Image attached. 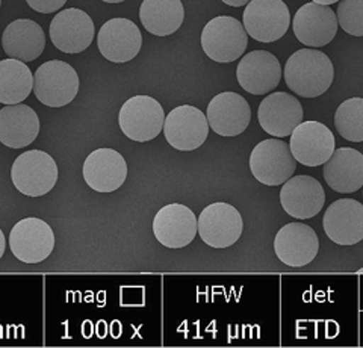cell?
<instances>
[{
	"label": "cell",
	"mask_w": 363,
	"mask_h": 348,
	"mask_svg": "<svg viewBox=\"0 0 363 348\" xmlns=\"http://www.w3.org/2000/svg\"><path fill=\"white\" fill-rule=\"evenodd\" d=\"M335 69L328 56L316 49H301L285 65V82L292 93L306 99L323 96L333 84Z\"/></svg>",
	"instance_id": "6da1fadb"
},
{
	"label": "cell",
	"mask_w": 363,
	"mask_h": 348,
	"mask_svg": "<svg viewBox=\"0 0 363 348\" xmlns=\"http://www.w3.org/2000/svg\"><path fill=\"white\" fill-rule=\"evenodd\" d=\"M248 46V33L240 20L220 16L208 21L201 32V47L215 62H233L240 60Z\"/></svg>",
	"instance_id": "7a4b0ae2"
},
{
	"label": "cell",
	"mask_w": 363,
	"mask_h": 348,
	"mask_svg": "<svg viewBox=\"0 0 363 348\" xmlns=\"http://www.w3.org/2000/svg\"><path fill=\"white\" fill-rule=\"evenodd\" d=\"M79 76L70 64L53 60L40 65L33 74V94L50 108L72 103L79 93Z\"/></svg>",
	"instance_id": "3957f363"
},
{
	"label": "cell",
	"mask_w": 363,
	"mask_h": 348,
	"mask_svg": "<svg viewBox=\"0 0 363 348\" xmlns=\"http://www.w3.org/2000/svg\"><path fill=\"white\" fill-rule=\"evenodd\" d=\"M11 179L21 194L41 197L50 193L58 182V165L45 152L29 150L14 161Z\"/></svg>",
	"instance_id": "277c9868"
},
{
	"label": "cell",
	"mask_w": 363,
	"mask_h": 348,
	"mask_svg": "<svg viewBox=\"0 0 363 348\" xmlns=\"http://www.w3.org/2000/svg\"><path fill=\"white\" fill-rule=\"evenodd\" d=\"M250 170L255 179L267 186L285 184L297 170L289 144L279 138L260 141L250 155Z\"/></svg>",
	"instance_id": "5b68a950"
},
{
	"label": "cell",
	"mask_w": 363,
	"mask_h": 348,
	"mask_svg": "<svg viewBox=\"0 0 363 348\" xmlns=\"http://www.w3.org/2000/svg\"><path fill=\"white\" fill-rule=\"evenodd\" d=\"M164 108L150 96L130 97L123 103L118 114L120 129L136 142L155 140L164 130Z\"/></svg>",
	"instance_id": "8992f818"
},
{
	"label": "cell",
	"mask_w": 363,
	"mask_h": 348,
	"mask_svg": "<svg viewBox=\"0 0 363 348\" xmlns=\"http://www.w3.org/2000/svg\"><path fill=\"white\" fill-rule=\"evenodd\" d=\"M242 21L253 40L274 43L288 32L291 14L283 0H252L244 9Z\"/></svg>",
	"instance_id": "52a82bcc"
},
{
	"label": "cell",
	"mask_w": 363,
	"mask_h": 348,
	"mask_svg": "<svg viewBox=\"0 0 363 348\" xmlns=\"http://www.w3.org/2000/svg\"><path fill=\"white\" fill-rule=\"evenodd\" d=\"M9 247L23 264H40L55 249V233L45 221L29 217L18 221L11 230Z\"/></svg>",
	"instance_id": "ba28073f"
},
{
	"label": "cell",
	"mask_w": 363,
	"mask_h": 348,
	"mask_svg": "<svg viewBox=\"0 0 363 348\" xmlns=\"http://www.w3.org/2000/svg\"><path fill=\"white\" fill-rule=\"evenodd\" d=\"M244 229L242 215L235 206L217 201L201 211L199 233L204 244L213 249H227L241 238Z\"/></svg>",
	"instance_id": "9c48e42d"
},
{
	"label": "cell",
	"mask_w": 363,
	"mask_h": 348,
	"mask_svg": "<svg viewBox=\"0 0 363 348\" xmlns=\"http://www.w3.org/2000/svg\"><path fill=\"white\" fill-rule=\"evenodd\" d=\"M164 135L168 144L176 150H196L208 140V117L196 106H177L165 117Z\"/></svg>",
	"instance_id": "30bf717a"
},
{
	"label": "cell",
	"mask_w": 363,
	"mask_h": 348,
	"mask_svg": "<svg viewBox=\"0 0 363 348\" xmlns=\"http://www.w3.org/2000/svg\"><path fill=\"white\" fill-rule=\"evenodd\" d=\"M291 152L304 167H320L332 158L335 135L320 121H301L291 133Z\"/></svg>",
	"instance_id": "8fae6325"
},
{
	"label": "cell",
	"mask_w": 363,
	"mask_h": 348,
	"mask_svg": "<svg viewBox=\"0 0 363 348\" xmlns=\"http://www.w3.org/2000/svg\"><path fill=\"white\" fill-rule=\"evenodd\" d=\"M50 40L53 46L68 55L86 50L94 40V23L82 9L68 8L50 21Z\"/></svg>",
	"instance_id": "7c38bea8"
},
{
	"label": "cell",
	"mask_w": 363,
	"mask_h": 348,
	"mask_svg": "<svg viewBox=\"0 0 363 348\" xmlns=\"http://www.w3.org/2000/svg\"><path fill=\"white\" fill-rule=\"evenodd\" d=\"M156 240L168 249H184L194 241L199 232V218L188 206L169 203L157 211L153 220Z\"/></svg>",
	"instance_id": "4fadbf2b"
},
{
	"label": "cell",
	"mask_w": 363,
	"mask_h": 348,
	"mask_svg": "<svg viewBox=\"0 0 363 348\" xmlns=\"http://www.w3.org/2000/svg\"><path fill=\"white\" fill-rule=\"evenodd\" d=\"M337 16L328 5L306 4L294 16L292 29L297 40L309 47H323L333 41L337 32Z\"/></svg>",
	"instance_id": "5bb4252c"
},
{
	"label": "cell",
	"mask_w": 363,
	"mask_h": 348,
	"mask_svg": "<svg viewBox=\"0 0 363 348\" xmlns=\"http://www.w3.org/2000/svg\"><path fill=\"white\" fill-rule=\"evenodd\" d=\"M97 46L108 61L116 64L129 62L141 50V30L129 18H111L99 30Z\"/></svg>",
	"instance_id": "9a60e30c"
},
{
	"label": "cell",
	"mask_w": 363,
	"mask_h": 348,
	"mask_svg": "<svg viewBox=\"0 0 363 348\" xmlns=\"http://www.w3.org/2000/svg\"><path fill=\"white\" fill-rule=\"evenodd\" d=\"M238 82L253 96L268 94L281 79V67L274 55L267 50H253L242 56L236 69Z\"/></svg>",
	"instance_id": "2e32d148"
},
{
	"label": "cell",
	"mask_w": 363,
	"mask_h": 348,
	"mask_svg": "<svg viewBox=\"0 0 363 348\" xmlns=\"http://www.w3.org/2000/svg\"><path fill=\"white\" fill-rule=\"evenodd\" d=\"M280 203L288 215L297 220H309L321 212L325 203V193L315 177L308 174L295 176L283 184Z\"/></svg>",
	"instance_id": "e0dca14e"
},
{
	"label": "cell",
	"mask_w": 363,
	"mask_h": 348,
	"mask_svg": "<svg viewBox=\"0 0 363 348\" xmlns=\"http://www.w3.org/2000/svg\"><path fill=\"white\" fill-rule=\"evenodd\" d=\"M303 117L304 111L298 99L283 91L267 96L257 109L260 128L276 138L289 137Z\"/></svg>",
	"instance_id": "ac0fdd59"
},
{
	"label": "cell",
	"mask_w": 363,
	"mask_h": 348,
	"mask_svg": "<svg viewBox=\"0 0 363 348\" xmlns=\"http://www.w3.org/2000/svg\"><path fill=\"white\" fill-rule=\"evenodd\" d=\"M274 250L283 264L300 268L315 259L320 250V240L316 232L308 224L295 221L277 232Z\"/></svg>",
	"instance_id": "d6986e66"
},
{
	"label": "cell",
	"mask_w": 363,
	"mask_h": 348,
	"mask_svg": "<svg viewBox=\"0 0 363 348\" xmlns=\"http://www.w3.org/2000/svg\"><path fill=\"white\" fill-rule=\"evenodd\" d=\"M209 128L221 137L241 135L252 121V109L247 100L233 91L215 96L208 106Z\"/></svg>",
	"instance_id": "ffe728a7"
},
{
	"label": "cell",
	"mask_w": 363,
	"mask_h": 348,
	"mask_svg": "<svg viewBox=\"0 0 363 348\" xmlns=\"http://www.w3.org/2000/svg\"><path fill=\"white\" fill-rule=\"evenodd\" d=\"M324 232L339 245H354L363 240V205L354 198H339L327 208Z\"/></svg>",
	"instance_id": "44dd1931"
},
{
	"label": "cell",
	"mask_w": 363,
	"mask_h": 348,
	"mask_svg": "<svg viewBox=\"0 0 363 348\" xmlns=\"http://www.w3.org/2000/svg\"><path fill=\"white\" fill-rule=\"evenodd\" d=\"M84 179L97 193H113L128 179V164L113 149L91 152L84 162Z\"/></svg>",
	"instance_id": "7402d4cb"
},
{
	"label": "cell",
	"mask_w": 363,
	"mask_h": 348,
	"mask_svg": "<svg viewBox=\"0 0 363 348\" xmlns=\"http://www.w3.org/2000/svg\"><path fill=\"white\" fill-rule=\"evenodd\" d=\"M40 118L30 106L17 103L0 109V142L9 149H23L37 140Z\"/></svg>",
	"instance_id": "603a6c76"
},
{
	"label": "cell",
	"mask_w": 363,
	"mask_h": 348,
	"mask_svg": "<svg viewBox=\"0 0 363 348\" xmlns=\"http://www.w3.org/2000/svg\"><path fill=\"white\" fill-rule=\"evenodd\" d=\"M323 174L336 193H356L363 186V155L351 147L336 149L324 164Z\"/></svg>",
	"instance_id": "cb8c5ba5"
},
{
	"label": "cell",
	"mask_w": 363,
	"mask_h": 348,
	"mask_svg": "<svg viewBox=\"0 0 363 348\" xmlns=\"http://www.w3.org/2000/svg\"><path fill=\"white\" fill-rule=\"evenodd\" d=\"M2 46L9 58H16L23 62L35 61L45 47L44 30L33 20H14L4 32Z\"/></svg>",
	"instance_id": "d4e9b609"
},
{
	"label": "cell",
	"mask_w": 363,
	"mask_h": 348,
	"mask_svg": "<svg viewBox=\"0 0 363 348\" xmlns=\"http://www.w3.org/2000/svg\"><path fill=\"white\" fill-rule=\"evenodd\" d=\"M140 18L145 30L156 37H167L184 23L185 8L180 0H144Z\"/></svg>",
	"instance_id": "484cf974"
},
{
	"label": "cell",
	"mask_w": 363,
	"mask_h": 348,
	"mask_svg": "<svg viewBox=\"0 0 363 348\" xmlns=\"http://www.w3.org/2000/svg\"><path fill=\"white\" fill-rule=\"evenodd\" d=\"M30 91H33V74L26 62L16 58L0 61V103H21Z\"/></svg>",
	"instance_id": "4316f807"
},
{
	"label": "cell",
	"mask_w": 363,
	"mask_h": 348,
	"mask_svg": "<svg viewBox=\"0 0 363 348\" xmlns=\"http://www.w3.org/2000/svg\"><path fill=\"white\" fill-rule=\"evenodd\" d=\"M335 126L342 138L351 142H363V99L353 97L339 105L335 114Z\"/></svg>",
	"instance_id": "83f0119b"
},
{
	"label": "cell",
	"mask_w": 363,
	"mask_h": 348,
	"mask_svg": "<svg viewBox=\"0 0 363 348\" xmlns=\"http://www.w3.org/2000/svg\"><path fill=\"white\" fill-rule=\"evenodd\" d=\"M337 23L353 37H363V0H339Z\"/></svg>",
	"instance_id": "f1b7e54d"
},
{
	"label": "cell",
	"mask_w": 363,
	"mask_h": 348,
	"mask_svg": "<svg viewBox=\"0 0 363 348\" xmlns=\"http://www.w3.org/2000/svg\"><path fill=\"white\" fill-rule=\"evenodd\" d=\"M26 4L37 13L52 14L55 11H60L67 4V0H26Z\"/></svg>",
	"instance_id": "f546056e"
},
{
	"label": "cell",
	"mask_w": 363,
	"mask_h": 348,
	"mask_svg": "<svg viewBox=\"0 0 363 348\" xmlns=\"http://www.w3.org/2000/svg\"><path fill=\"white\" fill-rule=\"evenodd\" d=\"M223 4L229 5V6H233V8H240V6H244L247 4L252 2V0H221Z\"/></svg>",
	"instance_id": "4dcf8cb0"
},
{
	"label": "cell",
	"mask_w": 363,
	"mask_h": 348,
	"mask_svg": "<svg viewBox=\"0 0 363 348\" xmlns=\"http://www.w3.org/2000/svg\"><path fill=\"white\" fill-rule=\"evenodd\" d=\"M5 249H6V240H5L4 232L0 230V259H2V256L5 253Z\"/></svg>",
	"instance_id": "1f68e13d"
},
{
	"label": "cell",
	"mask_w": 363,
	"mask_h": 348,
	"mask_svg": "<svg viewBox=\"0 0 363 348\" xmlns=\"http://www.w3.org/2000/svg\"><path fill=\"white\" fill-rule=\"evenodd\" d=\"M312 2L320 4V5H333V4H337L339 0H312Z\"/></svg>",
	"instance_id": "d6a6232c"
},
{
	"label": "cell",
	"mask_w": 363,
	"mask_h": 348,
	"mask_svg": "<svg viewBox=\"0 0 363 348\" xmlns=\"http://www.w3.org/2000/svg\"><path fill=\"white\" fill-rule=\"evenodd\" d=\"M104 2H106V4H121V2H124V0H104Z\"/></svg>",
	"instance_id": "836d02e7"
},
{
	"label": "cell",
	"mask_w": 363,
	"mask_h": 348,
	"mask_svg": "<svg viewBox=\"0 0 363 348\" xmlns=\"http://www.w3.org/2000/svg\"><path fill=\"white\" fill-rule=\"evenodd\" d=\"M359 274H363V268H360V269H359Z\"/></svg>",
	"instance_id": "e575fe53"
},
{
	"label": "cell",
	"mask_w": 363,
	"mask_h": 348,
	"mask_svg": "<svg viewBox=\"0 0 363 348\" xmlns=\"http://www.w3.org/2000/svg\"><path fill=\"white\" fill-rule=\"evenodd\" d=\"M0 5H2V0H0Z\"/></svg>",
	"instance_id": "d590c367"
}]
</instances>
